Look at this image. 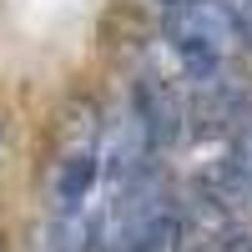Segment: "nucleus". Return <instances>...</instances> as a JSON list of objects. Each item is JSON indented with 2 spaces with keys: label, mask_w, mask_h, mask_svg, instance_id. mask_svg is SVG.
Instances as JSON below:
<instances>
[{
  "label": "nucleus",
  "mask_w": 252,
  "mask_h": 252,
  "mask_svg": "<svg viewBox=\"0 0 252 252\" xmlns=\"http://www.w3.org/2000/svg\"><path fill=\"white\" fill-rule=\"evenodd\" d=\"M136 121L146 126V136H152V146H166L182 136V121H187V106L177 101V91H166V81L146 76L136 86Z\"/></svg>",
  "instance_id": "nucleus-1"
},
{
  "label": "nucleus",
  "mask_w": 252,
  "mask_h": 252,
  "mask_svg": "<svg viewBox=\"0 0 252 252\" xmlns=\"http://www.w3.org/2000/svg\"><path fill=\"white\" fill-rule=\"evenodd\" d=\"M96 177H101V166H96V157H91V152L66 157V161H61V172H56V202H61V207L86 202V192L96 187Z\"/></svg>",
  "instance_id": "nucleus-2"
},
{
  "label": "nucleus",
  "mask_w": 252,
  "mask_h": 252,
  "mask_svg": "<svg viewBox=\"0 0 252 252\" xmlns=\"http://www.w3.org/2000/svg\"><path fill=\"white\" fill-rule=\"evenodd\" d=\"M217 5L227 10V20H232V31L252 40V0H217Z\"/></svg>",
  "instance_id": "nucleus-3"
},
{
  "label": "nucleus",
  "mask_w": 252,
  "mask_h": 252,
  "mask_svg": "<svg viewBox=\"0 0 252 252\" xmlns=\"http://www.w3.org/2000/svg\"><path fill=\"white\" fill-rule=\"evenodd\" d=\"M232 157H237V166H242V177H247V192H252V136H247V141L237 146Z\"/></svg>",
  "instance_id": "nucleus-4"
}]
</instances>
